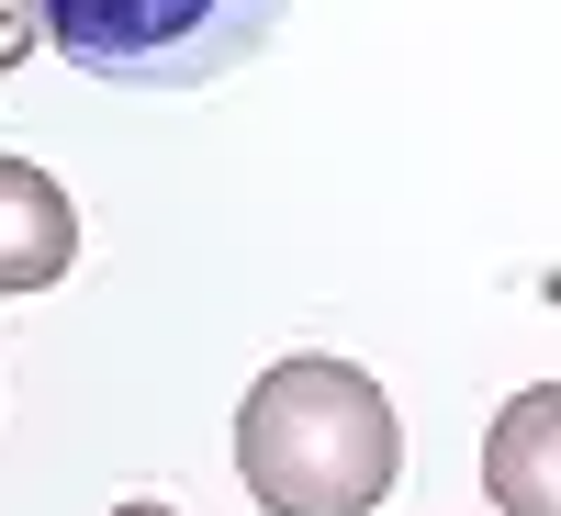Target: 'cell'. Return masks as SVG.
<instances>
[{"mask_svg": "<svg viewBox=\"0 0 561 516\" xmlns=\"http://www.w3.org/2000/svg\"><path fill=\"white\" fill-rule=\"evenodd\" d=\"M34 34H45V0H0V79L34 57Z\"/></svg>", "mask_w": 561, "mask_h": 516, "instance_id": "5", "label": "cell"}, {"mask_svg": "<svg viewBox=\"0 0 561 516\" xmlns=\"http://www.w3.org/2000/svg\"><path fill=\"white\" fill-rule=\"evenodd\" d=\"M113 516H180V505H147V494H135V505H113Z\"/></svg>", "mask_w": 561, "mask_h": 516, "instance_id": "6", "label": "cell"}, {"mask_svg": "<svg viewBox=\"0 0 561 516\" xmlns=\"http://www.w3.org/2000/svg\"><path fill=\"white\" fill-rule=\"evenodd\" d=\"M68 259H79V214H68V192H57L34 158H0V303H12V293H45V280H68Z\"/></svg>", "mask_w": 561, "mask_h": 516, "instance_id": "4", "label": "cell"}, {"mask_svg": "<svg viewBox=\"0 0 561 516\" xmlns=\"http://www.w3.org/2000/svg\"><path fill=\"white\" fill-rule=\"evenodd\" d=\"M483 494H494V516H561V382H528L494 415Z\"/></svg>", "mask_w": 561, "mask_h": 516, "instance_id": "3", "label": "cell"}, {"mask_svg": "<svg viewBox=\"0 0 561 516\" xmlns=\"http://www.w3.org/2000/svg\"><path fill=\"white\" fill-rule=\"evenodd\" d=\"M404 472L393 393L359 359H270L237 404V483L259 516H370Z\"/></svg>", "mask_w": 561, "mask_h": 516, "instance_id": "1", "label": "cell"}, {"mask_svg": "<svg viewBox=\"0 0 561 516\" xmlns=\"http://www.w3.org/2000/svg\"><path fill=\"white\" fill-rule=\"evenodd\" d=\"M293 0H45L57 57L102 90H203L248 68Z\"/></svg>", "mask_w": 561, "mask_h": 516, "instance_id": "2", "label": "cell"}]
</instances>
